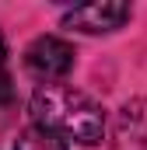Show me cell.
Returning <instances> with one entry per match:
<instances>
[{"instance_id":"cell-1","label":"cell","mask_w":147,"mask_h":150,"mask_svg":"<svg viewBox=\"0 0 147 150\" xmlns=\"http://www.w3.org/2000/svg\"><path fill=\"white\" fill-rule=\"evenodd\" d=\"M32 119L35 126L56 133L60 140H77L84 147L98 143L105 133V115L102 108L67 84H42L32 94Z\"/></svg>"},{"instance_id":"cell-2","label":"cell","mask_w":147,"mask_h":150,"mask_svg":"<svg viewBox=\"0 0 147 150\" xmlns=\"http://www.w3.org/2000/svg\"><path fill=\"white\" fill-rule=\"evenodd\" d=\"M25 67H28L32 77L46 80V84L63 80V77L74 70V49L63 42V38H56V35H42V38H35V42L28 45Z\"/></svg>"},{"instance_id":"cell-3","label":"cell","mask_w":147,"mask_h":150,"mask_svg":"<svg viewBox=\"0 0 147 150\" xmlns=\"http://www.w3.org/2000/svg\"><path fill=\"white\" fill-rule=\"evenodd\" d=\"M123 21H130V7L126 4H88V7H74L70 14H63V25L98 35V32H116Z\"/></svg>"},{"instance_id":"cell-4","label":"cell","mask_w":147,"mask_h":150,"mask_svg":"<svg viewBox=\"0 0 147 150\" xmlns=\"http://www.w3.org/2000/svg\"><path fill=\"white\" fill-rule=\"evenodd\" d=\"M14 150H67V140H60L56 133H49V129H42V126L32 122L28 129H21Z\"/></svg>"},{"instance_id":"cell-5","label":"cell","mask_w":147,"mask_h":150,"mask_svg":"<svg viewBox=\"0 0 147 150\" xmlns=\"http://www.w3.org/2000/svg\"><path fill=\"white\" fill-rule=\"evenodd\" d=\"M0 63H4V35H0Z\"/></svg>"}]
</instances>
